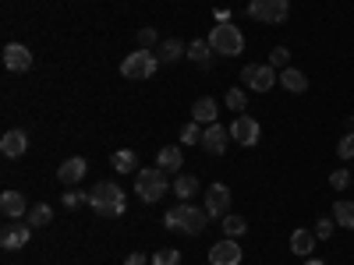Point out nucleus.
<instances>
[{"instance_id":"393cba45","label":"nucleus","mask_w":354,"mask_h":265,"mask_svg":"<svg viewBox=\"0 0 354 265\" xmlns=\"http://www.w3.org/2000/svg\"><path fill=\"white\" fill-rule=\"evenodd\" d=\"M333 219H337V226H344V230H354V202L340 198V202L333 205Z\"/></svg>"},{"instance_id":"c85d7f7f","label":"nucleus","mask_w":354,"mask_h":265,"mask_svg":"<svg viewBox=\"0 0 354 265\" xmlns=\"http://www.w3.org/2000/svg\"><path fill=\"white\" fill-rule=\"evenodd\" d=\"M270 68H290V50H283V46H277V50H270Z\"/></svg>"},{"instance_id":"4468645a","label":"nucleus","mask_w":354,"mask_h":265,"mask_svg":"<svg viewBox=\"0 0 354 265\" xmlns=\"http://www.w3.org/2000/svg\"><path fill=\"white\" fill-rule=\"evenodd\" d=\"M0 213H4V219H25L28 216V202L21 191H4L0 195Z\"/></svg>"},{"instance_id":"f8f14e48","label":"nucleus","mask_w":354,"mask_h":265,"mask_svg":"<svg viewBox=\"0 0 354 265\" xmlns=\"http://www.w3.org/2000/svg\"><path fill=\"white\" fill-rule=\"evenodd\" d=\"M205 213H209L213 219H223L230 213V188L227 184H213L209 191H205Z\"/></svg>"},{"instance_id":"2f4dec72","label":"nucleus","mask_w":354,"mask_h":265,"mask_svg":"<svg viewBox=\"0 0 354 265\" xmlns=\"http://www.w3.org/2000/svg\"><path fill=\"white\" fill-rule=\"evenodd\" d=\"M337 156H340V159H354V135H344V138L337 141Z\"/></svg>"},{"instance_id":"20e7f679","label":"nucleus","mask_w":354,"mask_h":265,"mask_svg":"<svg viewBox=\"0 0 354 265\" xmlns=\"http://www.w3.org/2000/svg\"><path fill=\"white\" fill-rule=\"evenodd\" d=\"M209 46H213V53L238 57L245 50V36H241V28L234 25V21H220L213 32H209Z\"/></svg>"},{"instance_id":"412c9836","label":"nucleus","mask_w":354,"mask_h":265,"mask_svg":"<svg viewBox=\"0 0 354 265\" xmlns=\"http://www.w3.org/2000/svg\"><path fill=\"white\" fill-rule=\"evenodd\" d=\"M280 85L287 88V92H305L308 78H305V71H298V68H283V71H280Z\"/></svg>"},{"instance_id":"cd10ccee","label":"nucleus","mask_w":354,"mask_h":265,"mask_svg":"<svg viewBox=\"0 0 354 265\" xmlns=\"http://www.w3.org/2000/svg\"><path fill=\"white\" fill-rule=\"evenodd\" d=\"M153 265H181V251L177 248H160L153 255Z\"/></svg>"},{"instance_id":"9d476101","label":"nucleus","mask_w":354,"mask_h":265,"mask_svg":"<svg viewBox=\"0 0 354 265\" xmlns=\"http://www.w3.org/2000/svg\"><path fill=\"white\" fill-rule=\"evenodd\" d=\"M259 121H255V117H245V113H238V117H234V124H230V138L234 141H241V145H248V149H252V145H259Z\"/></svg>"},{"instance_id":"4c0bfd02","label":"nucleus","mask_w":354,"mask_h":265,"mask_svg":"<svg viewBox=\"0 0 354 265\" xmlns=\"http://www.w3.org/2000/svg\"><path fill=\"white\" fill-rule=\"evenodd\" d=\"M305 265H326V262H319V258H308V262H305Z\"/></svg>"},{"instance_id":"e433bc0d","label":"nucleus","mask_w":354,"mask_h":265,"mask_svg":"<svg viewBox=\"0 0 354 265\" xmlns=\"http://www.w3.org/2000/svg\"><path fill=\"white\" fill-rule=\"evenodd\" d=\"M78 202H82V195H64V205H68V209H75Z\"/></svg>"},{"instance_id":"72a5a7b5","label":"nucleus","mask_w":354,"mask_h":265,"mask_svg":"<svg viewBox=\"0 0 354 265\" xmlns=\"http://www.w3.org/2000/svg\"><path fill=\"white\" fill-rule=\"evenodd\" d=\"M333 223H337V219H319V223H315V237H330Z\"/></svg>"},{"instance_id":"f3484780","label":"nucleus","mask_w":354,"mask_h":265,"mask_svg":"<svg viewBox=\"0 0 354 265\" xmlns=\"http://www.w3.org/2000/svg\"><path fill=\"white\" fill-rule=\"evenodd\" d=\"M216 117H220V106H216L213 96L195 99V106H192V121H198V124H216Z\"/></svg>"},{"instance_id":"9b49d317","label":"nucleus","mask_w":354,"mask_h":265,"mask_svg":"<svg viewBox=\"0 0 354 265\" xmlns=\"http://www.w3.org/2000/svg\"><path fill=\"white\" fill-rule=\"evenodd\" d=\"M198 145H202L205 153H213V156H223V153H227V145H230V128H223L220 121L209 124V128L202 131V141H198Z\"/></svg>"},{"instance_id":"f257e3e1","label":"nucleus","mask_w":354,"mask_h":265,"mask_svg":"<svg viewBox=\"0 0 354 265\" xmlns=\"http://www.w3.org/2000/svg\"><path fill=\"white\" fill-rule=\"evenodd\" d=\"M213 216L205 213V209H198V205H192V202H181V205H174V209H167V216H163V226L167 230H181V233H202L205 230V223H209Z\"/></svg>"},{"instance_id":"f03ea898","label":"nucleus","mask_w":354,"mask_h":265,"mask_svg":"<svg viewBox=\"0 0 354 265\" xmlns=\"http://www.w3.org/2000/svg\"><path fill=\"white\" fill-rule=\"evenodd\" d=\"M88 205H93V213L100 219H113V216H121L128 209V198H124V191L117 184L103 181V184H96L93 191H88Z\"/></svg>"},{"instance_id":"ddd939ff","label":"nucleus","mask_w":354,"mask_h":265,"mask_svg":"<svg viewBox=\"0 0 354 265\" xmlns=\"http://www.w3.org/2000/svg\"><path fill=\"white\" fill-rule=\"evenodd\" d=\"M4 68L15 71V75H25L28 68H32V50L21 46V43H8L4 46Z\"/></svg>"},{"instance_id":"b1692460","label":"nucleus","mask_w":354,"mask_h":265,"mask_svg":"<svg viewBox=\"0 0 354 265\" xmlns=\"http://www.w3.org/2000/svg\"><path fill=\"white\" fill-rule=\"evenodd\" d=\"M135 163H138V156H135L131 149H117V153L110 156V166H113L117 173H135Z\"/></svg>"},{"instance_id":"6ab92c4d","label":"nucleus","mask_w":354,"mask_h":265,"mask_svg":"<svg viewBox=\"0 0 354 265\" xmlns=\"http://www.w3.org/2000/svg\"><path fill=\"white\" fill-rule=\"evenodd\" d=\"M156 163H160V170L177 173V170H181V163H185V156H181V149H177V145H163L160 156H156Z\"/></svg>"},{"instance_id":"f704fd0d","label":"nucleus","mask_w":354,"mask_h":265,"mask_svg":"<svg viewBox=\"0 0 354 265\" xmlns=\"http://www.w3.org/2000/svg\"><path fill=\"white\" fill-rule=\"evenodd\" d=\"M138 46L145 50V46H156V32H153V28H142V32H138Z\"/></svg>"},{"instance_id":"c756f323","label":"nucleus","mask_w":354,"mask_h":265,"mask_svg":"<svg viewBox=\"0 0 354 265\" xmlns=\"http://www.w3.org/2000/svg\"><path fill=\"white\" fill-rule=\"evenodd\" d=\"M181 141H185V145H195V141H202V128H198V121H188V124L181 128Z\"/></svg>"},{"instance_id":"7ed1b4c3","label":"nucleus","mask_w":354,"mask_h":265,"mask_svg":"<svg viewBox=\"0 0 354 265\" xmlns=\"http://www.w3.org/2000/svg\"><path fill=\"white\" fill-rule=\"evenodd\" d=\"M135 191H138L142 202H160V198L170 191V184H167V170H160V166H145V170H138V173H135Z\"/></svg>"},{"instance_id":"39448f33","label":"nucleus","mask_w":354,"mask_h":265,"mask_svg":"<svg viewBox=\"0 0 354 265\" xmlns=\"http://www.w3.org/2000/svg\"><path fill=\"white\" fill-rule=\"evenodd\" d=\"M156 68H160V57H156V53H149V50H135V53H128L124 61H121V75H124V78H131V81H145V78H153V75H156Z\"/></svg>"},{"instance_id":"7c9ffc66","label":"nucleus","mask_w":354,"mask_h":265,"mask_svg":"<svg viewBox=\"0 0 354 265\" xmlns=\"http://www.w3.org/2000/svg\"><path fill=\"white\" fill-rule=\"evenodd\" d=\"M234 113H241L245 110V92H241V88H230V92H227V99H223Z\"/></svg>"},{"instance_id":"2eb2a0df","label":"nucleus","mask_w":354,"mask_h":265,"mask_svg":"<svg viewBox=\"0 0 354 265\" xmlns=\"http://www.w3.org/2000/svg\"><path fill=\"white\" fill-rule=\"evenodd\" d=\"M25 149H28V135L25 131H4L0 135V153H4L8 159H18V156H25Z\"/></svg>"},{"instance_id":"4be33fe9","label":"nucleus","mask_w":354,"mask_h":265,"mask_svg":"<svg viewBox=\"0 0 354 265\" xmlns=\"http://www.w3.org/2000/svg\"><path fill=\"white\" fill-rule=\"evenodd\" d=\"M188 57H192L198 68H209V64H213V46H209V39L192 43V46H188Z\"/></svg>"},{"instance_id":"423d86ee","label":"nucleus","mask_w":354,"mask_h":265,"mask_svg":"<svg viewBox=\"0 0 354 265\" xmlns=\"http://www.w3.org/2000/svg\"><path fill=\"white\" fill-rule=\"evenodd\" d=\"M248 14L262 25H283L290 14V0H248Z\"/></svg>"},{"instance_id":"bb28decb","label":"nucleus","mask_w":354,"mask_h":265,"mask_svg":"<svg viewBox=\"0 0 354 265\" xmlns=\"http://www.w3.org/2000/svg\"><path fill=\"white\" fill-rule=\"evenodd\" d=\"M245 230H248V219H241V216H223V233H227V237H241Z\"/></svg>"},{"instance_id":"0eeeda50","label":"nucleus","mask_w":354,"mask_h":265,"mask_svg":"<svg viewBox=\"0 0 354 265\" xmlns=\"http://www.w3.org/2000/svg\"><path fill=\"white\" fill-rule=\"evenodd\" d=\"M241 78L248 81L252 92H270V88L277 85V68H270V64H248L241 71Z\"/></svg>"},{"instance_id":"6e6552de","label":"nucleus","mask_w":354,"mask_h":265,"mask_svg":"<svg viewBox=\"0 0 354 265\" xmlns=\"http://www.w3.org/2000/svg\"><path fill=\"white\" fill-rule=\"evenodd\" d=\"M28 237H32V226L21 223V219H8L4 230H0V244H4L8 251H18L28 244Z\"/></svg>"},{"instance_id":"aec40b11","label":"nucleus","mask_w":354,"mask_h":265,"mask_svg":"<svg viewBox=\"0 0 354 265\" xmlns=\"http://www.w3.org/2000/svg\"><path fill=\"white\" fill-rule=\"evenodd\" d=\"M188 50H185V43L181 39H163L160 43V50H156V57H160V64H174V61H181Z\"/></svg>"},{"instance_id":"c9c22d12","label":"nucleus","mask_w":354,"mask_h":265,"mask_svg":"<svg viewBox=\"0 0 354 265\" xmlns=\"http://www.w3.org/2000/svg\"><path fill=\"white\" fill-rule=\"evenodd\" d=\"M124 265H145V255H138V251H135V255H128V258H124Z\"/></svg>"},{"instance_id":"1a4fd4ad","label":"nucleus","mask_w":354,"mask_h":265,"mask_svg":"<svg viewBox=\"0 0 354 265\" xmlns=\"http://www.w3.org/2000/svg\"><path fill=\"white\" fill-rule=\"evenodd\" d=\"M209 265H241V244L238 237H223L209 248Z\"/></svg>"},{"instance_id":"dca6fc26","label":"nucleus","mask_w":354,"mask_h":265,"mask_svg":"<svg viewBox=\"0 0 354 265\" xmlns=\"http://www.w3.org/2000/svg\"><path fill=\"white\" fill-rule=\"evenodd\" d=\"M85 170H88V163L82 156H71V159H64L61 166H57V177H61V184H78L85 177Z\"/></svg>"},{"instance_id":"a878e982","label":"nucleus","mask_w":354,"mask_h":265,"mask_svg":"<svg viewBox=\"0 0 354 265\" xmlns=\"http://www.w3.org/2000/svg\"><path fill=\"white\" fill-rule=\"evenodd\" d=\"M50 219H53V213H50V205H32V209H28V216H25V223L32 226V230H39V226H50Z\"/></svg>"},{"instance_id":"473e14b6","label":"nucleus","mask_w":354,"mask_h":265,"mask_svg":"<svg viewBox=\"0 0 354 265\" xmlns=\"http://www.w3.org/2000/svg\"><path fill=\"white\" fill-rule=\"evenodd\" d=\"M351 177H354L351 170H333V173H330V184H333L337 191H344V188L351 184Z\"/></svg>"},{"instance_id":"5701e85b","label":"nucleus","mask_w":354,"mask_h":265,"mask_svg":"<svg viewBox=\"0 0 354 265\" xmlns=\"http://www.w3.org/2000/svg\"><path fill=\"white\" fill-rule=\"evenodd\" d=\"M198 191V181H195V173H177V181H174V195L181 198V202H188L192 195Z\"/></svg>"},{"instance_id":"a211bd4d","label":"nucleus","mask_w":354,"mask_h":265,"mask_svg":"<svg viewBox=\"0 0 354 265\" xmlns=\"http://www.w3.org/2000/svg\"><path fill=\"white\" fill-rule=\"evenodd\" d=\"M315 241H319V237H315V230H294V233H290V251L305 258V255L315 251Z\"/></svg>"}]
</instances>
